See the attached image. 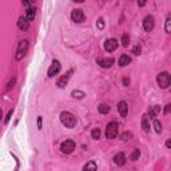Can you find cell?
I'll use <instances>...</instances> for the list:
<instances>
[{
    "mask_svg": "<svg viewBox=\"0 0 171 171\" xmlns=\"http://www.w3.org/2000/svg\"><path fill=\"white\" fill-rule=\"evenodd\" d=\"M60 122H62L67 128H74L76 126V118L72 115L71 112H67V111L60 114Z\"/></svg>",
    "mask_w": 171,
    "mask_h": 171,
    "instance_id": "1",
    "label": "cell"
},
{
    "mask_svg": "<svg viewBox=\"0 0 171 171\" xmlns=\"http://www.w3.org/2000/svg\"><path fill=\"white\" fill-rule=\"evenodd\" d=\"M118 131H119V124L116 122H111V123L107 124V128H106V138L114 139V138L118 136Z\"/></svg>",
    "mask_w": 171,
    "mask_h": 171,
    "instance_id": "2",
    "label": "cell"
},
{
    "mask_svg": "<svg viewBox=\"0 0 171 171\" xmlns=\"http://www.w3.org/2000/svg\"><path fill=\"white\" fill-rule=\"evenodd\" d=\"M28 46H30L28 40H22V42L19 43L18 51H16V55H15V59H16V60H22L24 56H26L27 51H28Z\"/></svg>",
    "mask_w": 171,
    "mask_h": 171,
    "instance_id": "3",
    "label": "cell"
},
{
    "mask_svg": "<svg viewBox=\"0 0 171 171\" xmlns=\"http://www.w3.org/2000/svg\"><path fill=\"white\" fill-rule=\"evenodd\" d=\"M156 82L158 84H159L161 88H167L171 84V75L169 74V72H161L159 75H158L156 78Z\"/></svg>",
    "mask_w": 171,
    "mask_h": 171,
    "instance_id": "4",
    "label": "cell"
},
{
    "mask_svg": "<svg viewBox=\"0 0 171 171\" xmlns=\"http://www.w3.org/2000/svg\"><path fill=\"white\" fill-rule=\"evenodd\" d=\"M75 146L76 144L74 140L68 139V140H64L63 143L60 144V150H62V152H64V154H71L75 150Z\"/></svg>",
    "mask_w": 171,
    "mask_h": 171,
    "instance_id": "5",
    "label": "cell"
},
{
    "mask_svg": "<svg viewBox=\"0 0 171 171\" xmlns=\"http://www.w3.org/2000/svg\"><path fill=\"white\" fill-rule=\"evenodd\" d=\"M60 70H62V64H60V62L59 60H54L52 64L50 66V68H48V76L52 78V76L58 75Z\"/></svg>",
    "mask_w": 171,
    "mask_h": 171,
    "instance_id": "6",
    "label": "cell"
},
{
    "mask_svg": "<svg viewBox=\"0 0 171 171\" xmlns=\"http://www.w3.org/2000/svg\"><path fill=\"white\" fill-rule=\"evenodd\" d=\"M71 19L74 20L75 23H82L84 22V19H86V15H84V12L82 10H74L71 12Z\"/></svg>",
    "mask_w": 171,
    "mask_h": 171,
    "instance_id": "7",
    "label": "cell"
},
{
    "mask_svg": "<svg viewBox=\"0 0 171 171\" xmlns=\"http://www.w3.org/2000/svg\"><path fill=\"white\" fill-rule=\"evenodd\" d=\"M114 62H115V60L112 58H98L96 59V63L99 64L102 68H110L114 64Z\"/></svg>",
    "mask_w": 171,
    "mask_h": 171,
    "instance_id": "8",
    "label": "cell"
},
{
    "mask_svg": "<svg viewBox=\"0 0 171 171\" xmlns=\"http://www.w3.org/2000/svg\"><path fill=\"white\" fill-rule=\"evenodd\" d=\"M116 47H118V40L116 39H108V40H106V43H104L106 51L112 52V51L116 50Z\"/></svg>",
    "mask_w": 171,
    "mask_h": 171,
    "instance_id": "9",
    "label": "cell"
},
{
    "mask_svg": "<svg viewBox=\"0 0 171 171\" xmlns=\"http://www.w3.org/2000/svg\"><path fill=\"white\" fill-rule=\"evenodd\" d=\"M143 28L147 32L150 31H152V28H154V18L151 15H148V16H146L144 18V22H143Z\"/></svg>",
    "mask_w": 171,
    "mask_h": 171,
    "instance_id": "10",
    "label": "cell"
},
{
    "mask_svg": "<svg viewBox=\"0 0 171 171\" xmlns=\"http://www.w3.org/2000/svg\"><path fill=\"white\" fill-rule=\"evenodd\" d=\"M71 74H72V71H68L67 74H64V76H62V78L56 82V86H58L59 88H64L67 86V83H68V79H70Z\"/></svg>",
    "mask_w": 171,
    "mask_h": 171,
    "instance_id": "11",
    "label": "cell"
},
{
    "mask_svg": "<svg viewBox=\"0 0 171 171\" xmlns=\"http://www.w3.org/2000/svg\"><path fill=\"white\" fill-rule=\"evenodd\" d=\"M18 27H19V30H22V31H27L28 28H30V22L22 16V18H19V20H18Z\"/></svg>",
    "mask_w": 171,
    "mask_h": 171,
    "instance_id": "12",
    "label": "cell"
},
{
    "mask_svg": "<svg viewBox=\"0 0 171 171\" xmlns=\"http://www.w3.org/2000/svg\"><path fill=\"white\" fill-rule=\"evenodd\" d=\"M118 110H119V112H120V115L123 116V118H126L127 116V111H128V106H127V103H126L124 100H122V102H119V104H118Z\"/></svg>",
    "mask_w": 171,
    "mask_h": 171,
    "instance_id": "13",
    "label": "cell"
},
{
    "mask_svg": "<svg viewBox=\"0 0 171 171\" xmlns=\"http://www.w3.org/2000/svg\"><path fill=\"white\" fill-rule=\"evenodd\" d=\"M114 162H115V165L118 166H123L126 163V155L123 152H118L115 156H114Z\"/></svg>",
    "mask_w": 171,
    "mask_h": 171,
    "instance_id": "14",
    "label": "cell"
},
{
    "mask_svg": "<svg viewBox=\"0 0 171 171\" xmlns=\"http://www.w3.org/2000/svg\"><path fill=\"white\" fill-rule=\"evenodd\" d=\"M35 14H36V8L35 7H30L27 8V15H26V19L28 22H32L35 19Z\"/></svg>",
    "mask_w": 171,
    "mask_h": 171,
    "instance_id": "15",
    "label": "cell"
},
{
    "mask_svg": "<svg viewBox=\"0 0 171 171\" xmlns=\"http://www.w3.org/2000/svg\"><path fill=\"white\" fill-rule=\"evenodd\" d=\"M130 63H131V58H130L128 55H122L119 58V66L120 67H126V66H128Z\"/></svg>",
    "mask_w": 171,
    "mask_h": 171,
    "instance_id": "16",
    "label": "cell"
},
{
    "mask_svg": "<svg viewBox=\"0 0 171 171\" xmlns=\"http://www.w3.org/2000/svg\"><path fill=\"white\" fill-rule=\"evenodd\" d=\"M142 128H143V131H146V132L150 131V123H148V116L147 115L142 116Z\"/></svg>",
    "mask_w": 171,
    "mask_h": 171,
    "instance_id": "17",
    "label": "cell"
},
{
    "mask_svg": "<svg viewBox=\"0 0 171 171\" xmlns=\"http://www.w3.org/2000/svg\"><path fill=\"white\" fill-rule=\"evenodd\" d=\"M159 112H161V106H154V107H151L148 110V116L150 118H155Z\"/></svg>",
    "mask_w": 171,
    "mask_h": 171,
    "instance_id": "18",
    "label": "cell"
},
{
    "mask_svg": "<svg viewBox=\"0 0 171 171\" xmlns=\"http://www.w3.org/2000/svg\"><path fill=\"white\" fill-rule=\"evenodd\" d=\"M96 169H98V166H96V163L94 161H90L87 165L83 167V171H96Z\"/></svg>",
    "mask_w": 171,
    "mask_h": 171,
    "instance_id": "19",
    "label": "cell"
},
{
    "mask_svg": "<svg viewBox=\"0 0 171 171\" xmlns=\"http://www.w3.org/2000/svg\"><path fill=\"white\" fill-rule=\"evenodd\" d=\"M139 156H140V151H139V148H135V150L132 151L131 155H130V159H131L132 162H135V161L139 159Z\"/></svg>",
    "mask_w": 171,
    "mask_h": 171,
    "instance_id": "20",
    "label": "cell"
},
{
    "mask_svg": "<svg viewBox=\"0 0 171 171\" xmlns=\"http://www.w3.org/2000/svg\"><path fill=\"white\" fill-rule=\"evenodd\" d=\"M71 95L74 96L75 99H83V98L86 96V94L83 91H79V90H75V91H72Z\"/></svg>",
    "mask_w": 171,
    "mask_h": 171,
    "instance_id": "21",
    "label": "cell"
},
{
    "mask_svg": "<svg viewBox=\"0 0 171 171\" xmlns=\"http://www.w3.org/2000/svg\"><path fill=\"white\" fill-rule=\"evenodd\" d=\"M100 114H108L110 112V106L108 104H100L99 107H98Z\"/></svg>",
    "mask_w": 171,
    "mask_h": 171,
    "instance_id": "22",
    "label": "cell"
},
{
    "mask_svg": "<svg viewBox=\"0 0 171 171\" xmlns=\"http://www.w3.org/2000/svg\"><path fill=\"white\" fill-rule=\"evenodd\" d=\"M154 130H155V132H158V134H161V131H162V124H161V122L159 120H154Z\"/></svg>",
    "mask_w": 171,
    "mask_h": 171,
    "instance_id": "23",
    "label": "cell"
},
{
    "mask_svg": "<svg viewBox=\"0 0 171 171\" xmlns=\"http://www.w3.org/2000/svg\"><path fill=\"white\" fill-rule=\"evenodd\" d=\"M166 32H171V14H169L166 19Z\"/></svg>",
    "mask_w": 171,
    "mask_h": 171,
    "instance_id": "24",
    "label": "cell"
},
{
    "mask_svg": "<svg viewBox=\"0 0 171 171\" xmlns=\"http://www.w3.org/2000/svg\"><path fill=\"white\" fill-rule=\"evenodd\" d=\"M128 43H130V36L127 34H124L122 36V44H123V47H127Z\"/></svg>",
    "mask_w": 171,
    "mask_h": 171,
    "instance_id": "25",
    "label": "cell"
},
{
    "mask_svg": "<svg viewBox=\"0 0 171 171\" xmlns=\"http://www.w3.org/2000/svg\"><path fill=\"white\" fill-rule=\"evenodd\" d=\"M91 135H92V139H99V138H100V130L99 128H94Z\"/></svg>",
    "mask_w": 171,
    "mask_h": 171,
    "instance_id": "26",
    "label": "cell"
},
{
    "mask_svg": "<svg viewBox=\"0 0 171 171\" xmlns=\"http://www.w3.org/2000/svg\"><path fill=\"white\" fill-rule=\"evenodd\" d=\"M140 52H142V47L139 46V44L134 46V48H132V54L134 55H140Z\"/></svg>",
    "mask_w": 171,
    "mask_h": 171,
    "instance_id": "27",
    "label": "cell"
},
{
    "mask_svg": "<svg viewBox=\"0 0 171 171\" xmlns=\"http://www.w3.org/2000/svg\"><path fill=\"white\" fill-rule=\"evenodd\" d=\"M130 138H132V134L131 132H124V134H122L120 139L122 140H127V139H130Z\"/></svg>",
    "mask_w": 171,
    "mask_h": 171,
    "instance_id": "28",
    "label": "cell"
},
{
    "mask_svg": "<svg viewBox=\"0 0 171 171\" xmlns=\"http://www.w3.org/2000/svg\"><path fill=\"white\" fill-rule=\"evenodd\" d=\"M96 24H98V28H99V30H103V28H104V20L102 19V18H99V19H98Z\"/></svg>",
    "mask_w": 171,
    "mask_h": 171,
    "instance_id": "29",
    "label": "cell"
},
{
    "mask_svg": "<svg viewBox=\"0 0 171 171\" xmlns=\"http://www.w3.org/2000/svg\"><path fill=\"white\" fill-rule=\"evenodd\" d=\"M12 114H14V110H11V111L10 112H8L7 114V116H6V119H4V123H8V122H10V119H11V116H12Z\"/></svg>",
    "mask_w": 171,
    "mask_h": 171,
    "instance_id": "30",
    "label": "cell"
},
{
    "mask_svg": "<svg viewBox=\"0 0 171 171\" xmlns=\"http://www.w3.org/2000/svg\"><path fill=\"white\" fill-rule=\"evenodd\" d=\"M15 82H16V80H15V78H12V79L10 80V82H8V86H7V90H11L12 87H14V84H15Z\"/></svg>",
    "mask_w": 171,
    "mask_h": 171,
    "instance_id": "31",
    "label": "cell"
},
{
    "mask_svg": "<svg viewBox=\"0 0 171 171\" xmlns=\"http://www.w3.org/2000/svg\"><path fill=\"white\" fill-rule=\"evenodd\" d=\"M171 112V104H167L165 107V114H170Z\"/></svg>",
    "mask_w": 171,
    "mask_h": 171,
    "instance_id": "32",
    "label": "cell"
},
{
    "mask_svg": "<svg viewBox=\"0 0 171 171\" xmlns=\"http://www.w3.org/2000/svg\"><path fill=\"white\" fill-rule=\"evenodd\" d=\"M38 128L42 130V116H38Z\"/></svg>",
    "mask_w": 171,
    "mask_h": 171,
    "instance_id": "33",
    "label": "cell"
},
{
    "mask_svg": "<svg viewBox=\"0 0 171 171\" xmlns=\"http://www.w3.org/2000/svg\"><path fill=\"white\" fill-rule=\"evenodd\" d=\"M123 84L126 86V87H128V86H130V79L128 78H123Z\"/></svg>",
    "mask_w": 171,
    "mask_h": 171,
    "instance_id": "34",
    "label": "cell"
},
{
    "mask_svg": "<svg viewBox=\"0 0 171 171\" xmlns=\"http://www.w3.org/2000/svg\"><path fill=\"white\" fill-rule=\"evenodd\" d=\"M166 147H167V148H171V138H169V139L166 140Z\"/></svg>",
    "mask_w": 171,
    "mask_h": 171,
    "instance_id": "35",
    "label": "cell"
},
{
    "mask_svg": "<svg viewBox=\"0 0 171 171\" xmlns=\"http://www.w3.org/2000/svg\"><path fill=\"white\" fill-rule=\"evenodd\" d=\"M144 4H146V2H138V6H139V7H143Z\"/></svg>",
    "mask_w": 171,
    "mask_h": 171,
    "instance_id": "36",
    "label": "cell"
}]
</instances>
